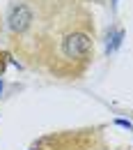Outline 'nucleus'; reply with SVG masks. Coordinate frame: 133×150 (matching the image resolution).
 Segmentation results:
<instances>
[{"label":"nucleus","mask_w":133,"mask_h":150,"mask_svg":"<svg viewBox=\"0 0 133 150\" xmlns=\"http://www.w3.org/2000/svg\"><path fill=\"white\" fill-rule=\"evenodd\" d=\"M115 122H117L119 127H124V129H133V125L129 122V120H122V118H119V120H115Z\"/></svg>","instance_id":"nucleus-3"},{"label":"nucleus","mask_w":133,"mask_h":150,"mask_svg":"<svg viewBox=\"0 0 133 150\" xmlns=\"http://www.w3.org/2000/svg\"><path fill=\"white\" fill-rule=\"evenodd\" d=\"M30 21H32V12H30L28 5L12 7V12H9V28H12L14 33H23V30L30 25Z\"/></svg>","instance_id":"nucleus-2"},{"label":"nucleus","mask_w":133,"mask_h":150,"mask_svg":"<svg viewBox=\"0 0 133 150\" xmlns=\"http://www.w3.org/2000/svg\"><path fill=\"white\" fill-rule=\"evenodd\" d=\"M90 49H92V39L87 37L85 33H71V35H67L62 39V53L67 58H71V60L87 56Z\"/></svg>","instance_id":"nucleus-1"},{"label":"nucleus","mask_w":133,"mask_h":150,"mask_svg":"<svg viewBox=\"0 0 133 150\" xmlns=\"http://www.w3.org/2000/svg\"><path fill=\"white\" fill-rule=\"evenodd\" d=\"M0 93H2V83H0Z\"/></svg>","instance_id":"nucleus-4"},{"label":"nucleus","mask_w":133,"mask_h":150,"mask_svg":"<svg viewBox=\"0 0 133 150\" xmlns=\"http://www.w3.org/2000/svg\"><path fill=\"white\" fill-rule=\"evenodd\" d=\"M32 150H37V148H32Z\"/></svg>","instance_id":"nucleus-5"}]
</instances>
